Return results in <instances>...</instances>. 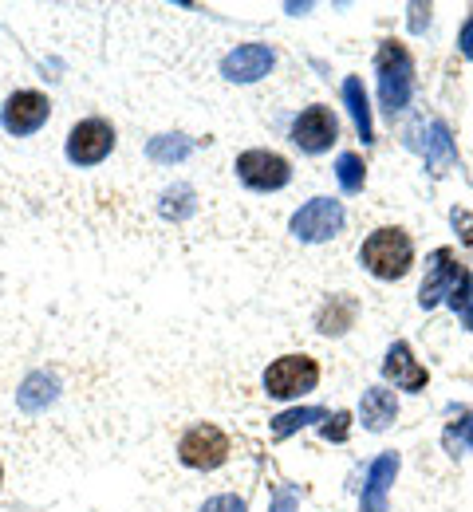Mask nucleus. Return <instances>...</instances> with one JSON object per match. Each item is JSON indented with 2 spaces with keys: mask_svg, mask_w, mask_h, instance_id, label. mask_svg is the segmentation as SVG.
<instances>
[{
  "mask_svg": "<svg viewBox=\"0 0 473 512\" xmlns=\"http://www.w3.org/2000/svg\"><path fill=\"white\" fill-rule=\"evenodd\" d=\"M359 260L379 280H403L406 272H410V264H414V241L406 237L403 229H391V225L387 229H375L363 241Z\"/></svg>",
  "mask_w": 473,
  "mask_h": 512,
  "instance_id": "1",
  "label": "nucleus"
},
{
  "mask_svg": "<svg viewBox=\"0 0 473 512\" xmlns=\"http://www.w3.org/2000/svg\"><path fill=\"white\" fill-rule=\"evenodd\" d=\"M375 67H379V99H383V111L395 119L399 111H406L410 91H414V64H410V52H406L403 44L387 40V44L379 48Z\"/></svg>",
  "mask_w": 473,
  "mask_h": 512,
  "instance_id": "2",
  "label": "nucleus"
},
{
  "mask_svg": "<svg viewBox=\"0 0 473 512\" xmlns=\"http://www.w3.org/2000/svg\"><path fill=\"white\" fill-rule=\"evenodd\" d=\"M320 383V363L312 355H284L265 371V390L269 398H300Z\"/></svg>",
  "mask_w": 473,
  "mask_h": 512,
  "instance_id": "3",
  "label": "nucleus"
},
{
  "mask_svg": "<svg viewBox=\"0 0 473 512\" xmlns=\"http://www.w3.org/2000/svg\"><path fill=\"white\" fill-rule=\"evenodd\" d=\"M237 178L257 193H272V190H284L288 178H292V166L284 154L276 150H245L237 154Z\"/></svg>",
  "mask_w": 473,
  "mask_h": 512,
  "instance_id": "4",
  "label": "nucleus"
},
{
  "mask_svg": "<svg viewBox=\"0 0 473 512\" xmlns=\"http://www.w3.org/2000/svg\"><path fill=\"white\" fill-rule=\"evenodd\" d=\"M178 457H182V465H190V469H217V465H225V457H229V438H225L221 426L198 422V426H190V430L182 434Z\"/></svg>",
  "mask_w": 473,
  "mask_h": 512,
  "instance_id": "5",
  "label": "nucleus"
},
{
  "mask_svg": "<svg viewBox=\"0 0 473 512\" xmlns=\"http://www.w3.org/2000/svg\"><path fill=\"white\" fill-rule=\"evenodd\" d=\"M339 229H343V205L332 197H312L304 209L292 213V233L308 245H320V241H332Z\"/></svg>",
  "mask_w": 473,
  "mask_h": 512,
  "instance_id": "6",
  "label": "nucleus"
},
{
  "mask_svg": "<svg viewBox=\"0 0 473 512\" xmlns=\"http://www.w3.org/2000/svg\"><path fill=\"white\" fill-rule=\"evenodd\" d=\"M115 150V127L107 119H83L68 134V158L75 166H99Z\"/></svg>",
  "mask_w": 473,
  "mask_h": 512,
  "instance_id": "7",
  "label": "nucleus"
},
{
  "mask_svg": "<svg viewBox=\"0 0 473 512\" xmlns=\"http://www.w3.org/2000/svg\"><path fill=\"white\" fill-rule=\"evenodd\" d=\"M48 115H52V103H48V95H40V91H16V95H8V103H4V111H0V123L8 134H36V130L48 123Z\"/></svg>",
  "mask_w": 473,
  "mask_h": 512,
  "instance_id": "8",
  "label": "nucleus"
},
{
  "mask_svg": "<svg viewBox=\"0 0 473 512\" xmlns=\"http://www.w3.org/2000/svg\"><path fill=\"white\" fill-rule=\"evenodd\" d=\"M336 138H339V119L328 107H308L292 123V142L300 150H308V154H324Z\"/></svg>",
  "mask_w": 473,
  "mask_h": 512,
  "instance_id": "9",
  "label": "nucleus"
},
{
  "mask_svg": "<svg viewBox=\"0 0 473 512\" xmlns=\"http://www.w3.org/2000/svg\"><path fill=\"white\" fill-rule=\"evenodd\" d=\"M462 272H466V268L458 264V256L450 253V249L430 253V260H426V280H422V288H418V304H422V308H434L438 300H450V292H454V284H458Z\"/></svg>",
  "mask_w": 473,
  "mask_h": 512,
  "instance_id": "10",
  "label": "nucleus"
},
{
  "mask_svg": "<svg viewBox=\"0 0 473 512\" xmlns=\"http://www.w3.org/2000/svg\"><path fill=\"white\" fill-rule=\"evenodd\" d=\"M272 64H276V52L269 44H241L221 60V75L229 83H257L269 75Z\"/></svg>",
  "mask_w": 473,
  "mask_h": 512,
  "instance_id": "11",
  "label": "nucleus"
},
{
  "mask_svg": "<svg viewBox=\"0 0 473 512\" xmlns=\"http://www.w3.org/2000/svg\"><path fill=\"white\" fill-rule=\"evenodd\" d=\"M395 473H399V453H379V457L371 461L359 512H387V493H391V485H395Z\"/></svg>",
  "mask_w": 473,
  "mask_h": 512,
  "instance_id": "12",
  "label": "nucleus"
},
{
  "mask_svg": "<svg viewBox=\"0 0 473 512\" xmlns=\"http://www.w3.org/2000/svg\"><path fill=\"white\" fill-rule=\"evenodd\" d=\"M383 379H391L399 390H422L430 375H426V367L410 355L406 343H395V347L387 351V359H383Z\"/></svg>",
  "mask_w": 473,
  "mask_h": 512,
  "instance_id": "13",
  "label": "nucleus"
},
{
  "mask_svg": "<svg viewBox=\"0 0 473 512\" xmlns=\"http://www.w3.org/2000/svg\"><path fill=\"white\" fill-rule=\"evenodd\" d=\"M359 418H363V426H367L371 434H383V430L399 418V402H395V394H391L387 386H371V390H363Z\"/></svg>",
  "mask_w": 473,
  "mask_h": 512,
  "instance_id": "14",
  "label": "nucleus"
},
{
  "mask_svg": "<svg viewBox=\"0 0 473 512\" xmlns=\"http://www.w3.org/2000/svg\"><path fill=\"white\" fill-rule=\"evenodd\" d=\"M343 103H347V111H351V119H355L359 138L371 142V138H375V127H371V103H367V91H363V83H359L355 75L343 79Z\"/></svg>",
  "mask_w": 473,
  "mask_h": 512,
  "instance_id": "15",
  "label": "nucleus"
},
{
  "mask_svg": "<svg viewBox=\"0 0 473 512\" xmlns=\"http://www.w3.org/2000/svg\"><path fill=\"white\" fill-rule=\"evenodd\" d=\"M56 394H60V383H56V375H48V371H36L28 383L16 390V402H20L24 410H44L48 402H56Z\"/></svg>",
  "mask_w": 473,
  "mask_h": 512,
  "instance_id": "16",
  "label": "nucleus"
},
{
  "mask_svg": "<svg viewBox=\"0 0 473 512\" xmlns=\"http://www.w3.org/2000/svg\"><path fill=\"white\" fill-rule=\"evenodd\" d=\"M351 323H355V300L351 296H332V304L320 312L316 327H320V335H343Z\"/></svg>",
  "mask_w": 473,
  "mask_h": 512,
  "instance_id": "17",
  "label": "nucleus"
},
{
  "mask_svg": "<svg viewBox=\"0 0 473 512\" xmlns=\"http://www.w3.org/2000/svg\"><path fill=\"white\" fill-rule=\"evenodd\" d=\"M190 150H194V142L182 138V134H158V138H150V146H146V154H150L154 162H162V166H174V162L190 158Z\"/></svg>",
  "mask_w": 473,
  "mask_h": 512,
  "instance_id": "18",
  "label": "nucleus"
},
{
  "mask_svg": "<svg viewBox=\"0 0 473 512\" xmlns=\"http://www.w3.org/2000/svg\"><path fill=\"white\" fill-rule=\"evenodd\" d=\"M426 134H430V138H426V162H430V170H434V174H442V166H450V162H454L450 130H446V123H430Z\"/></svg>",
  "mask_w": 473,
  "mask_h": 512,
  "instance_id": "19",
  "label": "nucleus"
},
{
  "mask_svg": "<svg viewBox=\"0 0 473 512\" xmlns=\"http://www.w3.org/2000/svg\"><path fill=\"white\" fill-rule=\"evenodd\" d=\"M324 418H328V414H324L320 406H296V410H284V414L272 418V434H276V438H288V434L304 430L308 422H324Z\"/></svg>",
  "mask_w": 473,
  "mask_h": 512,
  "instance_id": "20",
  "label": "nucleus"
},
{
  "mask_svg": "<svg viewBox=\"0 0 473 512\" xmlns=\"http://www.w3.org/2000/svg\"><path fill=\"white\" fill-rule=\"evenodd\" d=\"M336 178L343 193H359L367 182V170H363V158L359 154H339L336 162Z\"/></svg>",
  "mask_w": 473,
  "mask_h": 512,
  "instance_id": "21",
  "label": "nucleus"
},
{
  "mask_svg": "<svg viewBox=\"0 0 473 512\" xmlns=\"http://www.w3.org/2000/svg\"><path fill=\"white\" fill-rule=\"evenodd\" d=\"M158 209H162V217H170V221L190 217V213H194V190H190V186H174V190H166Z\"/></svg>",
  "mask_w": 473,
  "mask_h": 512,
  "instance_id": "22",
  "label": "nucleus"
},
{
  "mask_svg": "<svg viewBox=\"0 0 473 512\" xmlns=\"http://www.w3.org/2000/svg\"><path fill=\"white\" fill-rule=\"evenodd\" d=\"M450 308L462 316L466 331H473V276H470V268L458 276V284H454V292H450Z\"/></svg>",
  "mask_w": 473,
  "mask_h": 512,
  "instance_id": "23",
  "label": "nucleus"
},
{
  "mask_svg": "<svg viewBox=\"0 0 473 512\" xmlns=\"http://www.w3.org/2000/svg\"><path fill=\"white\" fill-rule=\"evenodd\" d=\"M202 512H249L245 497H233V493H221V497H209L202 505Z\"/></svg>",
  "mask_w": 473,
  "mask_h": 512,
  "instance_id": "24",
  "label": "nucleus"
},
{
  "mask_svg": "<svg viewBox=\"0 0 473 512\" xmlns=\"http://www.w3.org/2000/svg\"><path fill=\"white\" fill-rule=\"evenodd\" d=\"M347 430H351V414H343V410L332 414V418L320 426V434H324L328 442H343V438H347Z\"/></svg>",
  "mask_w": 473,
  "mask_h": 512,
  "instance_id": "25",
  "label": "nucleus"
},
{
  "mask_svg": "<svg viewBox=\"0 0 473 512\" xmlns=\"http://www.w3.org/2000/svg\"><path fill=\"white\" fill-rule=\"evenodd\" d=\"M462 442H470V446H473V414L462 422V426H454V430L446 434V446H450V449H462Z\"/></svg>",
  "mask_w": 473,
  "mask_h": 512,
  "instance_id": "26",
  "label": "nucleus"
},
{
  "mask_svg": "<svg viewBox=\"0 0 473 512\" xmlns=\"http://www.w3.org/2000/svg\"><path fill=\"white\" fill-rule=\"evenodd\" d=\"M450 221H454V229H462V241L473 249V217L466 213V209H454L450 213Z\"/></svg>",
  "mask_w": 473,
  "mask_h": 512,
  "instance_id": "27",
  "label": "nucleus"
},
{
  "mask_svg": "<svg viewBox=\"0 0 473 512\" xmlns=\"http://www.w3.org/2000/svg\"><path fill=\"white\" fill-rule=\"evenodd\" d=\"M458 48H462L466 60H473V16L466 20V28H462V36H458Z\"/></svg>",
  "mask_w": 473,
  "mask_h": 512,
  "instance_id": "28",
  "label": "nucleus"
},
{
  "mask_svg": "<svg viewBox=\"0 0 473 512\" xmlns=\"http://www.w3.org/2000/svg\"><path fill=\"white\" fill-rule=\"evenodd\" d=\"M292 505H296V489H280V493H276V505H272V512H292Z\"/></svg>",
  "mask_w": 473,
  "mask_h": 512,
  "instance_id": "29",
  "label": "nucleus"
},
{
  "mask_svg": "<svg viewBox=\"0 0 473 512\" xmlns=\"http://www.w3.org/2000/svg\"><path fill=\"white\" fill-rule=\"evenodd\" d=\"M0 481H4V469H0Z\"/></svg>",
  "mask_w": 473,
  "mask_h": 512,
  "instance_id": "30",
  "label": "nucleus"
}]
</instances>
